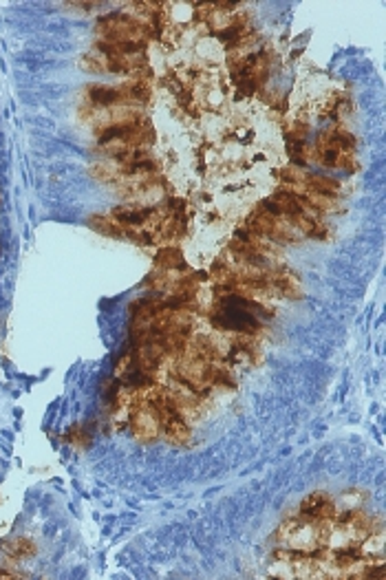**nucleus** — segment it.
Returning <instances> with one entry per match:
<instances>
[{
    "mask_svg": "<svg viewBox=\"0 0 386 580\" xmlns=\"http://www.w3.org/2000/svg\"><path fill=\"white\" fill-rule=\"evenodd\" d=\"M331 521H316L309 517L298 514L294 519H285L278 525L274 539L278 543H283L285 549L294 552H318L329 545L331 539Z\"/></svg>",
    "mask_w": 386,
    "mask_h": 580,
    "instance_id": "nucleus-1",
    "label": "nucleus"
},
{
    "mask_svg": "<svg viewBox=\"0 0 386 580\" xmlns=\"http://www.w3.org/2000/svg\"><path fill=\"white\" fill-rule=\"evenodd\" d=\"M128 428H131V433L137 441L141 444H153L159 439V424H157V417L155 413L150 411V408L141 402L137 408H133L131 415H128Z\"/></svg>",
    "mask_w": 386,
    "mask_h": 580,
    "instance_id": "nucleus-2",
    "label": "nucleus"
},
{
    "mask_svg": "<svg viewBox=\"0 0 386 580\" xmlns=\"http://www.w3.org/2000/svg\"><path fill=\"white\" fill-rule=\"evenodd\" d=\"M298 514L316 519V521H331L333 523L338 517V503L329 497L327 492H313L300 503Z\"/></svg>",
    "mask_w": 386,
    "mask_h": 580,
    "instance_id": "nucleus-3",
    "label": "nucleus"
},
{
    "mask_svg": "<svg viewBox=\"0 0 386 580\" xmlns=\"http://www.w3.org/2000/svg\"><path fill=\"white\" fill-rule=\"evenodd\" d=\"M87 100L93 111H106V109H115V106H124L122 91L117 87H106V84H91L87 89Z\"/></svg>",
    "mask_w": 386,
    "mask_h": 580,
    "instance_id": "nucleus-4",
    "label": "nucleus"
},
{
    "mask_svg": "<svg viewBox=\"0 0 386 580\" xmlns=\"http://www.w3.org/2000/svg\"><path fill=\"white\" fill-rule=\"evenodd\" d=\"M155 265L161 272H183V269H188V263L183 259V252L177 245H163L155 254Z\"/></svg>",
    "mask_w": 386,
    "mask_h": 580,
    "instance_id": "nucleus-5",
    "label": "nucleus"
},
{
    "mask_svg": "<svg viewBox=\"0 0 386 580\" xmlns=\"http://www.w3.org/2000/svg\"><path fill=\"white\" fill-rule=\"evenodd\" d=\"M89 225L93 230H97L100 234L113 236V239H122L124 236L122 223L113 217V214H93V217H89Z\"/></svg>",
    "mask_w": 386,
    "mask_h": 580,
    "instance_id": "nucleus-6",
    "label": "nucleus"
},
{
    "mask_svg": "<svg viewBox=\"0 0 386 580\" xmlns=\"http://www.w3.org/2000/svg\"><path fill=\"white\" fill-rule=\"evenodd\" d=\"M36 552H38V547L29 539H11V541L5 543V554L9 558H16V561H25V558H31V556H36Z\"/></svg>",
    "mask_w": 386,
    "mask_h": 580,
    "instance_id": "nucleus-7",
    "label": "nucleus"
},
{
    "mask_svg": "<svg viewBox=\"0 0 386 580\" xmlns=\"http://www.w3.org/2000/svg\"><path fill=\"white\" fill-rule=\"evenodd\" d=\"M67 439L77 448V450H82L84 446H87L89 441H91V437H89V433H82V428L80 426H75V428H71L69 431V435H67Z\"/></svg>",
    "mask_w": 386,
    "mask_h": 580,
    "instance_id": "nucleus-8",
    "label": "nucleus"
}]
</instances>
